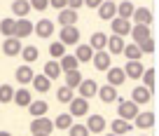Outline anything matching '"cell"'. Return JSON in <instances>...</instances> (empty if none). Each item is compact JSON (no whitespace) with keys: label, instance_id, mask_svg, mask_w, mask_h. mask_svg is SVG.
I'll return each mask as SVG.
<instances>
[{"label":"cell","instance_id":"cell-1","mask_svg":"<svg viewBox=\"0 0 159 136\" xmlns=\"http://www.w3.org/2000/svg\"><path fill=\"white\" fill-rule=\"evenodd\" d=\"M52 131H54V122H52L47 115L33 117V122H30V134H47L49 136Z\"/></svg>","mask_w":159,"mask_h":136},{"label":"cell","instance_id":"cell-2","mask_svg":"<svg viewBox=\"0 0 159 136\" xmlns=\"http://www.w3.org/2000/svg\"><path fill=\"white\" fill-rule=\"evenodd\" d=\"M68 106H70V115H73V117L87 115V113H89V99H82V96H73Z\"/></svg>","mask_w":159,"mask_h":136},{"label":"cell","instance_id":"cell-3","mask_svg":"<svg viewBox=\"0 0 159 136\" xmlns=\"http://www.w3.org/2000/svg\"><path fill=\"white\" fill-rule=\"evenodd\" d=\"M138 106H136L134 101H119V106H117V115L122 117V120H134L136 115H138Z\"/></svg>","mask_w":159,"mask_h":136},{"label":"cell","instance_id":"cell-4","mask_svg":"<svg viewBox=\"0 0 159 136\" xmlns=\"http://www.w3.org/2000/svg\"><path fill=\"white\" fill-rule=\"evenodd\" d=\"M30 33H33V21L28 19V16H24V19H16L14 21V35L12 38H28Z\"/></svg>","mask_w":159,"mask_h":136},{"label":"cell","instance_id":"cell-5","mask_svg":"<svg viewBox=\"0 0 159 136\" xmlns=\"http://www.w3.org/2000/svg\"><path fill=\"white\" fill-rule=\"evenodd\" d=\"M63 45H80V30L77 26H61V40Z\"/></svg>","mask_w":159,"mask_h":136},{"label":"cell","instance_id":"cell-6","mask_svg":"<svg viewBox=\"0 0 159 136\" xmlns=\"http://www.w3.org/2000/svg\"><path fill=\"white\" fill-rule=\"evenodd\" d=\"M75 89L80 91V96L82 99H91V96H96V91H98V85H96V80H91V77H82V82H80Z\"/></svg>","mask_w":159,"mask_h":136},{"label":"cell","instance_id":"cell-7","mask_svg":"<svg viewBox=\"0 0 159 136\" xmlns=\"http://www.w3.org/2000/svg\"><path fill=\"white\" fill-rule=\"evenodd\" d=\"M91 61H94V66L98 68V71H108L110 66H112V56H110L105 49H101V52H94Z\"/></svg>","mask_w":159,"mask_h":136},{"label":"cell","instance_id":"cell-8","mask_svg":"<svg viewBox=\"0 0 159 136\" xmlns=\"http://www.w3.org/2000/svg\"><path fill=\"white\" fill-rule=\"evenodd\" d=\"M96 10H98V16H101L103 21H112L115 16H117V5H115V2H110V0L101 2Z\"/></svg>","mask_w":159,"mask_h":136},{"label":"cell","instance_id":"cell-9","mask_svg":"<svg viewBox=\"0 0 159 136\" xmlns=\"http://www.w3.org/2000/svg\"><path fill=\"white\" fill-rule=\"evenodd\" d=\"M105 117L103 115H89V120H87V129H89V134H103V129H105Z\"/></svg>","mask_w":159,"mask_h":136},{"label":"cell","instance_id":"cell-10","mask_svg":"<svg viewBox=\"0 0 159 136\" xmlns=\"http://www.w3.org/2000/svg\"><path fill=\"white\" fill-rule=\"evenodd\" d=\"M131 35H134V42H136V45H140L143 40L152 38V30H150V26H143V24H134V26H131Z\"/></svg>","mask_w":159,"mask_h":136},{"label":"cell","instance_id":"cell-11","mask_svg":"<svg viewBox=\"0 0 159 136\" xmlns=\"http://www.w3.org/2000/svg\"><path fill=\"white\" fill-rule=\"evenodd\" d=\"M150 99H152V91H150L148 87H134V91H131V101H134L136 106L150 103Z\"/></svg>","mask_w":159,"mask_h":136},{"label":"cell","instance_id":"cell-12","mask_svg":"<svg viewBox=\"0 0 159 136\" xmlns=\"http://www.w3.org/2000/svg\"><path fill=\"white\" fill-rule=\"evenodd\" d=\"M105 73H108V85H112V87H122V85H124L126 75H124V71H122V66H119V68L110 66Z\"/></svg>","mask_w":159,"mask_h":136},{"label":"cell","instance_id":"cell-13","mask_svg":"<svg viewBox=\"0 0 159 136\" xmlns=\"http://www.w3.org/2000/svg\"><path fill=\"white\" fill-rule=\"evenodd\" d=\"M134 24H143V26H152V12L148 7H136L134 14H131Z\"/></svg>","mask_w":159,"mask_h":136},{"label":"cell","instance_id":"cell-14","mask_svg":"<svg viewBox=\"0 0 159 136\" xmlns=\"http://www.w3.org/2000/svg\"><path fill=\"white\" fill-rule=\"evenodd\" d=\"M122 71H124V75H126V77L140 80V75H143V71H145V66L140 63V61H126V66L122 68Z\"/></svg>","mask_w":159,"mask_h":136},{"label":"cell","instance_id":"cell-15","mask_svg":"<svg viewBox=\"0 0 159 136\" xmlns=\"http://www.w3.org/2000/svg\"><path fill=\"white\" fill-rule=\"evenodd\" d=\"M112 33H115V35H119V38L129 35V33H131V21L115 16V19H112Z\"/></svg>","mask_w":159,"mask_h":136},{"label":"cell","instance_id":"cell-16","mask_svg":"<svg viewBox=\"0 0 159 136\" xmlns=\"http://www.w3.org/2000/svg\"><path fill=\"white\" fill-rule=\"evenodd\" d=\"M33 33H38L40 38H45V40H47V38L54 33V24H52L49 19H40L38 24H33Z\"/></svg>","mask_w":159,"mask_h":136},{"label":"cell","instance_id":"cell-17","mask_svg":"<svg viewBox=\"0 0 159 136\" xmlns=\"http://www.w3.org/2000/svg\"><path fill=\"white\" fill-rule=\"evenodd\" d=\"M152 124H154V113L152 110L138 113V115L134 117V127H138V129H150Z\"/></svg>","mask_w":159,"mask_h":136},{"label":"cell","instance_id":"cell-18","mask_svg":"<svg viewBox=\"0 0 159 136\" xmlns=\"http://www.w3.org/2000/svg\"><path fill=\"white\" fill-rule=\"evenodd\" d=\"M96 96H98L103 103H112V101H117V87L112 85H105V87H98V91H96Z\"/></svg>","mask_w":159,"mask_h":136},{"label":"cell","instance_id":"cell-19","mask_svg":"<svg viewBox=\"0 0 159 136\" xmlns=\"http://www.w3.org/2000/svg\"><path fill=\"white\" fill-rule=\"evenodd\" d=\"M59 24L61 26H75V24H77V12L68 10V7L59 10Z\"/></svg>","mask_w":159,"mask_h":136},{"label":"cell","instance_id":"cell-20","mask_svg":"<svg viewBox=\"0 0 159 136\" xmlns=\"http://www.w3.org/2000/svg\"><path fill=\"white\" fill-rule=\"evenodd\" d=\"M12 101H14L16 106L26 108L30 101H33V94L28 91V87H21V89H16V91H14V99H12Z\"/></svg>","mask_w":159,"mask_h":136},{"label":"cell","instance_id":"cell-21","mask_svg":"<svg viewBox=\"0 0 159 136\" xmlns=\"http://www.w3.org/2000/svg\"><path fill=\"white\" fill-rule=\"evenodd\" d=\"M2 52H5L7 56H16L21 52V40L19 38H7V40L2 42Z\"/></svg>","mask_w":159,"mask_h":136},{"label":"cell","instance_id":"cell-22","mask_svg":"<svg viewBox=\"0 0 159 136\" xmlns=\"http://www.w3.org/2000/svg\"><path fill=\"white\" fill-rule=\"evenodd\" d=\"M26 108H28V113H30L33 117H42V115H47V110H49L47 101H30Z\"/></svg>","mask_w":159,"mask_h":136},{"label":"cell","instance_id":"cell-23","mask_svg":"<svg viewBox=\"0 0 159 136\" xmlns=\"http://www.w3.org/2000/svg\"><path fill=\"white\" fill-rule=\"evenodd\" d=\"M28 12H30L28 0H14V2H12V14H14L16 19H24V16H28Z\"/></svg>","mask_w":159,"mask_h":136},{"label":"cell","instance_id":"cell-24","mask_svg":"<svg viewBox=\"0 0 159 136\" xmlns=\"http://www.w3.org/2000/svg\"><path fill=\"white\" fill-rule=\"evenodd\" d=\"M124 45H126V42H124V38H119V35H110V38H108V45H105V47L110 49L108 54L112 56V54H122Z\"/></svg>","mask_w":159,"mask_h":136},{"label":"cell","instance_id":"cell-25","mask_svg":"<svg viewBox=\"0 0 159 136\" xmlns=\"http://www.w3.org/2000/svg\"><path fill=\"white\" fill-rule=\"evenodd\" d=\"M61 73H63V71H61L59 61H56V59H52V61H47V63H45V73H42V75H45V77H49V80H56V77H59Z\"/></svg>","mask_w":159,"mask_h":136},{"label":"cell","instance_id":"cell-26","mask_svg":"<svg viewBox=\"0 0 159 136\" xmlns=\"http://www.w3.org/2000/svg\"><path fill=\"white\" fill-rule=\"evenodd\" d=\"M59 66H61V71H66V73H68V71H77L80 61L75 59L73 54H63V56L59 59Z\"/></svg>","mask_w":159,"mask_h":136},{"label":"cell","instance_id":"cell-27","mask_svg":"<svg viewBox=\"0 0 159 136\" xmlns=\"http://www.w3.org/2000/svg\"><path fill=\"white\" fill-rule=\"evenodd\" d=\"M33 87L35 89L40 91V94H47V91H49V87H52V80L49 77H45V75H33Z\"/></svg>","mask_w":159,"mask_h":136},{"label":"cell","instance_id":"cell-28","mask_svg":"<svg viewBox=\"0 0 159 136\" xmlns=\"http://www.w3.org/2000/svg\"><path fill=\"white\" fill-rule=\"evenodd\" d=\"M110 127H112V134L124 136V134H129V131H131V127H134V124H129V120H122V117H117V120H115Z\"/></svg>","mask_w":159,"mask_h":136},{"label":"cell","instance_id":"cell-29","mask_svg":"<svg viewBox=\"0 0 159 136\" xmlns=\"http://www.w3.org/2000/svg\"><path fill=\"white\" fill-rule=\"evenodd\" d=\"M33 68H30L28 63L26 66H21V68H16V82H21V85H28L30 80H33Z\"/></svg>","mask_w":159,"mask_h":136},{"label":"cell","instance_id":"cell-30","mask_svg":"<svg viewBox=\"0 0 159 136\" xmlns=\"http://www.w3.org/2000/svg\"><path fill=\"white\" fill-rule=\"evenodd\" d=\"M134 10H136V5L131 0H122V5H117V16L119 19H131Z\"/></svg>","mask_w":159,"mask_h":136},{"label":"cell","instance_id":"cell-31","mask_svg":"<svg viewBox=\"0 0 159 136\" xmlns=\"http://www.w3.org/2000/svg\"><path fill=\"white\" fill-rule=\"evenodd\" d=\"M122 54L126 56L129 61H140V56H143V52H140V47L136 45V42H131V45H124V49H122Z\"/></svg>","mask_w":159,"mask_h":136},{"label":"cell","instance_id":"cell-32","mask_svg":"<svg viewBox=\"0 0 159 136\" xmlns=\"http://www.w3.org/2000/svg\"><path fill=\"white\" fill-rule=\"evenodd\" d=\"M105 45H108V35L105 33H94L91 35V42H89V47L94 52H101V49H105Z\"/></svg>","mask_w":159,"mask_h":136},{"label":"cell","instance_id":"cell-33","mask_svg":"<svg viewBox=\"0 0 159 136\" xmlns=\"http://www.w3.org/2000/svg\"><path fill=\"white\" fill-rule=\"evenodd\" d=\"M21 56H24V61L26 63H35L38 61V56H40V52H38V47H33V45H28V47H21V52H19Z\"/></svg>","mask_w":159,"mask_h":136},{"label":"cell","instance_id":"cell-34","mask_svg":"<svg viewBox=\"0 0 159 136\" xmlns=\"http://www.w3.org/2000/svg\"><path fill=\"white\" fill-rule=\"evenodd\" d=\"M73 56L77 61H84V63H87V61H91V56H94V49H91L89 45H77V49H75Z\"/></svg>","mask_w":159,"mask_h":136},{"label":"cell","instance_id":"cell-35","mask_svg":"<svg viewBox=\"0 0 159 136\" xmlns=\"http://www.w3.org/2000/svg\"><path fill=\"white\" fill-rule=\"evenodd\" d=\"M14 21H16V19H12V16H5V19L0 21V33H2L5 38H12V35H14Z\"/></svg>","mask_w":159,"mask_h":136},{"label":"cell","instance_id":"cell-36","mask_svg":"<svg viewBox=\"0 0 159 136\" xmlns=\"http://www.w3.org/2000/svg\"><path fill=\"white\" fill-rule=\"evenodd\" d=\"M70 124H73V115H70V113H61L54 120V129H68Z\"/></svg>","mask_w":159,"mask_h":136},{"label":"cell","instance_id":"cell-37","mask_svg":"<svg viewBox=\"0 0 159 136\" xmlns=\"http://www.w3.org/2000/svg\"><path fill=\"white\" fill-rule=\"evenodd\" d=\"M80 82H82V73H80V71H68V73H66V87L75 89Z\"/></svg>","mask_w":159,"mask_h":136},{"label":"cell","instance_id":"cell-38","mask_svg":"<svg viewBox=\"0 0 159 136\" xmlns=\"http://www.w3.org/2000/svg\"><path fill=\"white\" fill-rule=\"evenodd\" d=\"M73 89H70V87H59V91H56V99H59L61 101V103H70V99H73Z\"/></svg>","mask_w":159,"mask_h":136},{"label":"cell","instance_id":"cell-39","mask_svg":"<svg viewBox=\"0 0 159 136\" xmlns=\"http://www.w3.org/2000/svg\"><path fill=\"white\" fill-rule=\"evenodd\" d=\"M63 54H66V45L63 42H52L49 45V56L52 59H61Z\"/></svg>","mask_w":159,"mask_h":136},{"label":"cell","instance_id":"cell-40","mask_svg":"<svg viewBox=\"0 0 159 136\" xmlns=\"http://www.w3.org/2000/svg\"><path fill=\"white\" fill-rule=\"evenodd\" d=\"M14 99V89L10 85H0V103H10Z\"/></svg>","mask_w":159,"mask_h":136},{"label":"cell","instance_id":"cell-41","mask_svg":"<svg viewBox=\"0 0 159 136\" xmlns=\"http://www.w3.org/2000/svg\"><path fill=\"white\" fill-rule=\"evenodd\" d=\"M140 77H143V87H148V89L152 91V87H154V68H145Z\"/></svg>","mask_w":159,"mask_h":136},{"label":"cell","instance_id":"cell-42","mask_svg":"<svg viewBox=\"0 0 159 136\" xmlns=\"http://www.w3.org/2000/svg\"><path fill=\"white\" fill-rule=\"evenodd\" d=\"M68 131H70V136H89V129L84 124H70Z\"/></svg>","mask_w":159,"mask_h":136},{"label":"cell","instance_id":"cell-43","mask_svg":"<svg viewBox=\"0 0 159 136\" xmlns=\"http://www.w3.org/2000/svg\"><path fill=\"white\" fill-rule=\"evenodd\" d=\"M30 10H38V12H45L47 5H49V0H28Z\"/></svg>","mask_w":159,"mask_h":136},{"label":"cell","instance_id":"cell-44","mask_svg":"<svg viewBox=\"0 0 159 136\" xmlns=\"http://www.w3.org/2000/svg\"><path fill=\"white\" fill-rule=\"evenodd\" d=\"M138 47H140L143 54H152V52H154V40H152V38H148V40H143Z\"/></svg>","mask_w":159,"mask_h":136},{"label":"cell","instance_id":"cell-45","mask_svg":"<svg viewBox=\"0 0 159 136\" xmlns=\"http://www.w3.org/2000/svg\"><path fill=\"white\" fill-rule=\"evenodd\" d=\"M66 7H68V10H75V12H77L80 7H82V0H68V2H66Z\"/></svg>","mask_w":159,"mask_h":136},{"label":"cell","instance_id":"cell-46","mask_svg":"<svg viewBox=\"0 0 159 136\" xmlns=\"http://www.w3.org/2000/svg\"><path fill=\"white\" fill-rule=\"evenodd\" d=\"M66 2H68V0H49V5L54 7V10H63Z\"/></svg>","mask_w":159,"mask_h":136},{"label":"cell","instance_id":"cell-47","mask_svg":"<svg viewBox=\"0 0 159 136\" xmlns=\"http://www.w3.org/2000/svg\"><path fill=\"white\" fill-rule=\"evenodd\" d=\"M103 0H82V5H87V7H91V10H96V7L101 5Z\"/></svg>","mask_w":159,"mask_h":136},{"label":"cell","instance_id":"cell-48","mask_svg":"<svg viewBox=\"0 0 159 136\" xmlns=\"http://www.w3.org/2000/svg\"><path fill=\"white\" fill-rule=\"evenodd\" d=\"M0 136H12V134H10V131H0Z\"/></svg>","mask_w":159,"mask_h":136},{"label":"cell","instance_id":"cell-49","mask_svg":"<svg viewBox=\"0 0 159 136\" xmlns=\"http://www.w3.org/2000/svg\"><path fill=\"white\" fill-rule=\"evenodd\" d=\"M33 136H47V134H33Z\"/></svg>","mask_w":159,"mask_h":136},{"label":"cell","instance_id":"cell-50","mask_svg":"<svg viewBox=\"0 0 159 136\" xmlns=\"http://www.w3.org/2000/svg\"><path fill=\"white\" fill-rule=\"evenodd\" d=\"M105 136H117V134H105Z\"/></svg>","mask_w":159,"mask_h":136},{"label":"cell","instance_id":"cell-51","mask_svg":"<svg viewBox=\"0 0 159 136\" xmlns=\"http://www.w3.org/2000/svg\"><path fill=\"white\" fill-rule=\"evenodd\" d=\"M110 2H115V0H110Z\"/></svg>","mask_w":159,"mask_h":136}]
</instances>
